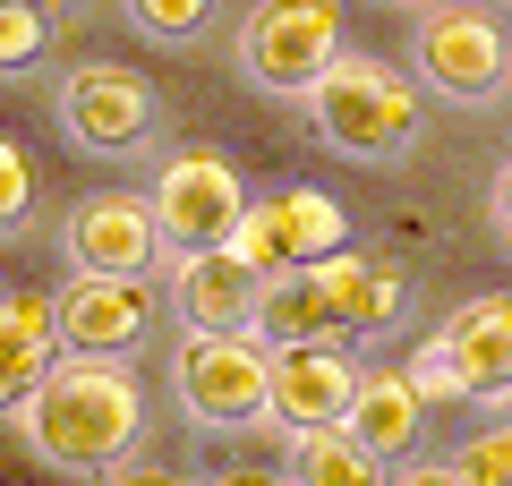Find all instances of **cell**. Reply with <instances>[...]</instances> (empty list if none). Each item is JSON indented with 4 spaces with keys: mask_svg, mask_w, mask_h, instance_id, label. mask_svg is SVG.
<instances>
[{
    "mask_svg": "<svg viewBox=\"0 0 512 486\" xmlns=\"http://www.w3.org/2000/svg\"><path fill=\"white\" fill-rule=\"evenodd\" d=\"M146 205H154V222H163V248L188 256V248H231L239 214H248V188H239V171L214 145H180V154L154 171Z\"/></svg>",
    "mask_w": 512,
    "mask_h": 486,
    "instance_id": "8",
    "label": "cell"
},
{
    "mask_svg": "<svg viewBox=\"0 0 512 486\" xmlns=\"http://www.w3.org/2000/svg\"><path fill=\"white\" fill-rule=\"evenodd\" d=\"M188 486H282V478H265V469H205V478H188Z\"/></svg>",
    "mask_w": 512,
    "mask_h": 486,
    "instance_id": "24",
    "label": "cell"
},
{
    "mask_svg": "<svg viewBox=\"0 0 512 486\" xmlns=\"http://www.w3.org/2000/svg\"><path fill=\"white\" fill-rule=\"evenodd\" d=\"M0 299H9V282H0Z\"/></svg>",
    "mask_w": 512,
    "mask_h": 486,
    "instance_id": "29",
    "label": "cell"
},
{
    "mask_svg": "<svg viewBox=\"0 0 512 486\" xmlns=\"http://www.w3.org/2000/svg\"><path fill=\"white\" fill-rule=\"evenodd\" d=\"M60 248H69V273H111V282H154L171 265L163 222L137 188H94V197L69 205L60 222Z\"/></svg>",
    "mask_w": 512,
    "mask_h": 486,
    "instance_id": "9",
    "label": "cell"
},
{
    "mask_svg": "<svg viewBox=\"0 0 512 486\" xmlns=\"http://www.w3.org/2000/svg\"><path fill=\"white\" fill-rule=\"evenodd\" d=\"M495 231L512 239V162H504V171H495Z\"/></svg>",
    "mask_w": 512,
    "mask_h": 486,
    "instance_id": "25",
    "label": "cell"
},
{
    "mask_svg": "<svg viewBox=\"0 0 512 486\" xmlns=\"http://www.w3.org/2000/svg\"><path fill=\"white\" fill-rule=\"evenodd\" d=\"M231 248H239V265H248L256 282H291V273H316L325 256L350 248V214L325 197V188L291 180V188L248 197V214H239Z\"/></svg>",
    "mask_w": 512,
    "mask_h": 486,
    "instance_id": "6",
    "label": "cell"
},
{
    "mask_svg": "<svg viewBox=\"0 0 512 486\" xmlns=\"http://www.w3.org/2000/svg\"><path fill=\"white\" fill-rule=\"evenodd\" d=\"M308 120L342 162H402L427 137V86L410 69H393L384 52H342L316 77Z\"/></svg>",
    "mask_w": 512,
    "mask_h": 486,
    "instance_id": "2",
    "label": "cell"
},
{
    "mask_svg": "<svg viewBox=\"0 0 512 486\" xmlns=\"http://www.w3.org/2000/svg\"><path fill=\"white\" fill-rule=\"evenodd\" d=\"M453 469H461V486H512V418L504 427H478L453 452Z\"/></svg>",
    "mask_w": 512,
    "mask_h": 486,
    "instance_id": "22",
    "label": "cell"
},
{
    "mask_svg": "<svg viewBox=\"0 0 512 486\" xmlns=\"http://www.w3.org/2000/svg\"><path fill=\"white\" fill-rule=\"evenodd\" d=\"M256 342L265 350H350V333L333 316V299L316 290V273H291V282H265V299H256Z\"/></svg>",
    "mask_w": 512,
    "mask_h": 486,
    "instance_id": "16",
    "label": "cell"
},
{
    "mask_svg": "<svg viewBox=\"0 0 512 486\" xmlns=\"http://www.w3.org/2000/svg\"><path fill=\"white\" fill-rule=\"evenodd\" d=\"M52 367H60V324H52V299H43V290H9V299H0V410L18 418Z\"/></svg>",
    "mask_w": 512,
    "mask_h": 486,
    "instance_id": "15",
    "label": "cell"
},
{
    "mask_svg": "<svg viewBox=\"0 0 512 486\" xmlns=\"http://www.w3.org/2000/svg\"><path fill=\"white\" fill-rule=\"evenodd\" d=\"M26 9H35V18H52V26H60V18H69V9H77V0H26Z\"/></svg>",
    "mask_w": 512,
    "mask_h": 486,
    "instance_id": "27",
    "label": "cell"
},
{
    "mask_svg": "<svg viewBox=\"0 0 512 486\" xmlns=\"http://www.w3.org/2000/svg\"><path fill=\"white\" fill-rule=\"evenodd\" d=\"M350 444H367L384 469L419 461V435H427V401L402 367H359V393H350V418H342Z\"/></svg>",
    "mask_w": 512,
    "mask_h": 486,
    "instance_id": "14",
    "label": "cell"
},
{
    "mask_svg": "<svg viewBox=\"0 0 512 486\" xmlns=\"http://www.w3.org/2000/svg\"><path fill=\"white\" fill-rule=\"evenodd\" d=\"M60 359H128L154 333V282H111V273H69L52 290Z\"/></svg>",
    "mask_w": 512,
    "mask_h": 486,
    "instance_id": "11",
    "label": "cell"
},
{
    "mask_svg": "<svg viewBox=\"0 0 512 486\" xmlns=\"http://www.w3.org/2000/svg\"><path fill=\"white\" fill-rule=\"evenodd\" d=\"M419 384V401H487V410H512V290H478L453 316L410 350L402 367Z\"/></svg>",
    "mask_w": 512,
    "mask_h": 486,
    "instance_id": "3",
    "label": "cell"
},
{
    "mask_svg": "<svg viewBox=\"0 0 512 486\" xmlns=\"http://www.w3.org/2000/svg\"><path fill=\"white\" fill-rule=\"evenodd\" d=\"M163 290H171V316H180L188 333H256V299H265V282L239 265V248H188V256H171Z\"/></svg>",
    "mask_w": 512,
    "mask_h": 486,
    "instance_id": "12",
    "label": "cell"
},
{
    "mask_svg": "<svg viewBox=\"0 0 512 486\" xmlns=\"http://www.w3.org/2000/svg\"><path fill=\"white\" fill-rule=\"evenodd\" d=\"M393 9H436V0H393Z\"/></svg>",
    "mask_w": 512,
    "mask_h": 486,
    "instance_id": "28",
    "label": "cell"
},
{
    "mask_svg": "<svg viewBox=\"0 0 512 486\" xmlns=\"http://www.w3.org/2000/svg\"><path fill=\"white\" fill-rule=\"evenodd\" d=\"M350 393H359V359L350 350H274V401L265 418L291 435H316V427H342L350 418Z\"/></svg>",
    "mask_w": 512,
    "mask_h": 486,
    "instance_id": "13",
    "label": "cell"
},
{
    "mask_svg": "<svg viewBox=\"0 0 512 486\" xmlns=\"http://www.w3.org/2000/svg\"><path fill=\"white\" fill-rule=\"evenodd\" d=\"M316 290L333 299V316H342L350 342H359V333H384V324L402 316V273L376 265V256H359V248L325 256V265H316Z\"/></svg>",
    "mask_w": 512,
    "mask_h": 486,
    "instance_id": "17",
    "label": "cell"
},
{
    "mask_svg": "<svg viewBox=\"0 0 512 486\" xmlns=\"http://www.w3.org/2000/svg\"><path fill=\"white\" fill-rule=\"evenodd\" d=\"M111 486H188V478H171V469H120Z\"/></svg>",
    "mask_w": 512,
    "mask_h": 486,
    "instance_id": "26",
    "label": "cell"
},
{
    "mask_svg": "<svg viewBox=\"0 0 512 486\" xmlns=\"http://www.w3.org/2000/svg\"><path fill=\"white\" fill-rule=\"evenodd\" d=\"M26 214H35V154L0 128V239L26 231Z\"/></svg>",
    "mask_w": 512,
    "mask_h": 486,
    "instance_id": "21",
    "label": "cell"
},
{
    "mask_svg": "<svg viewBox=\"0 0 512 486\" xmlns=\"http://www.w3.org/2000/svg\"><path fill=\"white\" fill-rule=\"evenodd\" d=\"M128 26H146L154 43H197L205 18H214V0H120Z\"/></svg>",
    "mask_w": 512,
    "mask_h": 486,
    "instance_id": "20",
    "label": "cell"
},
{
    "mask_svg": "<svg viewBox=\"0 0 512 486\" xmlns=\"http://www.w3.org/2000/svg\"><path fill=\"white\" fill-rule=\"evenodd\" d=\"M52 103H60L69 145H86V154H128V145L154 137V77L128 69V60H77V69H60Z\"/></svg>",
    "mask_w": 512,
    "mask_h": 486,
    "instance_id": "10",
    "label": "cell"
},
{
    "mask_svg": "<svg viewBox=\"0 0 512 486\" xmlns=\"http://www.w3.org/2000/svg\"><path fill=\"white\" fill-rule=\"evenodd\" d=\"M342 9L333 0H256L248 26H239V69H248V86L265 94H291V103H308L316 77L342 60Z\"/></svg>",
    "mask_w": 512,
    "mask_h": 486,
    "instance_id": "7",
    "label": "cell"
},
{
    "mask_svg": "<svg viewBox=\"0 0 512 486\" xmlns=\"http://www.w3.org/2000/svg\"><path fill=\"white\" fill-rule=\"evenodd\" d=\"M171 401L197 435H239L274 401V350L256 333H188L171 350Z\"/></svg>",
    "mask_w": 512,
    "mask_h": 486,
    "instance_id": "4",
    "label": "cell"
},
{
    "mask_svg": "<svg viewBox=\"0 0 512 486\" xmlns=\"http://www.w3.org/2000/svg\"><path fill=\"white\" fill-rule=\"evenodd\" d=\"M410 77L427 86V103H495L512 86V35L487 0H436L419 9V35H410Z\"/></svg>",
    "mask_w": 512,
    "mask_h": 486,
    "instance_id": "5",
    "label": "cell"
},
{
    "mask_svg": "<svg viewBox=\"0 0 512 486\" xmlns=\"http://www.w3.org/2000/svg\"><path fill=\"white\" fill-rule=\"evenodd\" d=\"M384 478H393V469H384L367 444H350L342 427L291 435V469H282V486H384Z\"/></svg>",
    "mask_w": 512,
    "mask_h": 486,
    "instance_id": "18",
    "label": "cell"
},
{
    "mask_svg": "<svg viewBox=\"0 0 512 486\" xmlns=\"http://www.w3.org/2000/svg\"><path fill=\"white\" fill-rule=\"evenodd\" d=\"M52 52V18H35L26 0H0V77H26Z\"/></svg>",
    "mask_w": 512,
    "mask_h": 486,
    "instance_id": "19",
    "label": "cell"
},
{
    "mask_svg": "<svg viewBox=\"0 0 512 486\" xmlns=\"http://www.w3.org/2000/svg\"><path fill=\"white\" fill-rule=\"evenodd\" d=\"M384 486H461V469H453V461H427V452H419V461H402Z\"/></svg>",
    "mask_w": 512,
    "mask_h": 486,
    "instance_id": "23",
    "label": "cell"
},
{
    "mask_svg": "<svg viewBox=\"0 0 512 486\" xmlns=\"http://www.w3.org/2000/svg\"><path fill=\"white\" fill-rule=\"evenodd\" d=\"M18 435L60 478H111L146 444V384L128 359H60L18 410Z\"/></svg>",
    "mask_w": 512,
    "mask_h": 486,
    "instance_id": "1",
    "label": "cell"
}]
</instances>
